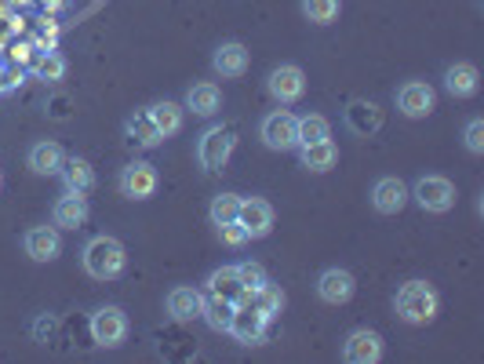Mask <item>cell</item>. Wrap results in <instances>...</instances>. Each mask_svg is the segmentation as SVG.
<instances>
[{
    "label": "cell",
    "mask_w": 484,
    "mask_h": 364,
    "mask_svg": "<svg viewBox=\"0 0 484 364\" xmlns=\"http://www.w3.org/2000/svg\"><path fill=\"white\" fill-rule=\"evenodd\" d=\"M80 266L91 281H117L128 269V251L117 237H95L80 251Z\"/></svg>",
    "instance_id": "6da1fadb"
},
{
    "label": "cell",
    "mask_w": 484,
    "mask_h": 364,
    "mask_svg": "<svg viewBox=\"0 0 484 364\" xmlns=\"http://www.w3.org/2000/svg\"><path fill=\"white\" fill-rule=\"evenodd\" d=\"M157 168L150 160H132L121 168L117 175V190L128 197V201H150L157 194Z\"/></svg>",
    "instance_id": "8992f818"
},
{
    "label": "cell",
    "mask_w": 484,
    "mask_h": 364,
    "mask_svg": "<svg viewBox=\"0 0 484 364\" xmlns=\"http://www.w3.org/2000/svg\"><path fill=\"white\" fill-rule=\"evenodd\" d=\"M233 146H237V128H233V124H215V128H208V132L197 139V160H201V168H205V171H223L226 160H230V153H233Z\"/></svg>",
    "instance_id": "3957f363"
},
{
    "label": "cell",
    "mask_w": 484,
    "mask_h": 364,
    "mask_svg": "<svg viewBox=\"0 0 484 364\" xmlns=\"http://www.w3.org/2000/svg\"><path fill=\"white\" fill-rule=\"evenodd\" d=\"M30 51H33L30 44H19V48H12V62H15V66H19V62H30Z\"/></svg>",
    "instance_id": "f35d334b"
},
{
    "label": "cell",
    "mask_w": 484,
    "mask_h": 364,
    "mask_svg": "<svg viewBox=\"0 0 484 364\" xmlns=\"http://www.w3.org/2000/svg\"><path fill=\"white\" fill-rule=\"evenodd\" d=\"M91 339L99 346H121L128 339V314L121 306H99L91 314Z\"/></svg>",
    "instance_id": "ba28073f"
},
{
    "label": "cell",
    "mask_w": 484,
    "mask_h": 364,
    "mask_svg": "<svg viewBox=\"0 0 484 364\" xmlns=\"http://www.w3.org/2000/svg\"><path fill=\"white\" fill-rule=\"evenodd\" d=\"M339 12H342V0H303V15H306L314 26L335 23Z\"/></svg>",
    "instance_id": "f546056e"
},
{
    "label": "cell",
    "mask_w": 484,
    "mask_h": 364,
    "mask_svg": "<svg viewBox=\"0 0 484 364\" xmlns=\"http://www.w3.org/2000/svg\"><path fill=\"white\" fill-rule=\"evenodd\" d=\"M237 278H241V285L248 292H259L266 285V269L259 262H237Z\"/></svg>",
    "instance_id": "d6a6232c"
},
{
    "label": "cell",
    "mask_w": 484,
    "mask_h": 364,
    "mask_svg": "<svg viewBox=\"0 0 484 364\" xmlns=\"http://www.w3.org/2000/svg\"><path fill=\"white\" fill-rule=\"evenodd\" d=\"M324 139H332V124H328V117H321V114H306V117H299V146L324 142Z\"/></svg>",
    "instance_id": "f1b7e54d"
},
{
    "label": "cell",
    "mask_w": 484,
    "mask_h": 364,
    "mask_svg": "<svg viewBox=\"0 0 484 364\" xmlns=\"http://www.w3.org/2000/svg\"><path fill=\"white\" fill-rule=\"evenodd\" d=\"M55 328H59V321H55V314H41V317L33 321V339H37V342H51V335H55Z\"/></svg>",
    "instance_id": "8d00e7d4"
},
{
    "label": "cell",
    "mask_w": 484,
    "mask_h": 364,
    "mask_svg": "<svg viewBox=\"0 0 484 364\" xmlns=\"http://www.w3.org/2000/svg\"><path fill=\"white\" fill-rule=\"evenodd\" d=\"M266 328H269V317H262L255 306H237L233 310V321H230V335L244 346H259L266 339Z\"/></svg>",
    "instance_id": "5bb4252c"
},
{
    "label": "cell",
    "mask_w": 484,
    "mask_h": 364,
    "mask_svg": "<svg viewBox=\"0 0 484 364\" xmlns=\"http://www.w3.org/2000/svg\"><path fill=\"white\" fill-rule=\"evenodd\" d=\"M477 87H480V73L473 62H455L444 69V91L452 99H470L477 96Z\"/></svg>",
    "instance_id": "ac0fdd59"
},
{
    "label": "cell",
    "mask_w": 484,
    "mask_h": 364,
    "mask_svg": "<svg viewBox=\"0 0 484 364\" xmlns=\"http://www.w3.org/2000/svg\"><path fill=\"white\" fill-rule=\"evenodd\" d=\"M346 124H350L357 135H375V132L382 128V110H379L375 103L357 99V103L346 106Z\"/></svg>",
    "instance_id": "cb8c5ba5"
},
{
    "label": "cell",
    "mask_w": 484,
    "mask_h": 364,
    "mask_svg": "<svg viewBox=\"0 0 484 364\" xmlns=\"http://www.w3.org/2000/svg\"><path fill=\"white\" fill-rule=\"evenodd\" d=\"M208 215H212V223H215V226L233 223V219L241 215V197H237V194H219V197H212Z\"/></svg>",
    "instance_id": "1f68e13d"
},
{
    "label": "cell",
    "mask_w": 484,
    "mask_h": 364,
    "mask_svg": "<svg viewBox=\"0 0 484 364\" xmlns=\"http://www.w3.org/2000/svg\"><path fill=\"white\" fill-rule=\"evenodd\" d=\"M150 117H153L157 132H160L164 139H171V135H178L182 124H186V106H178V103H171V99H160V103L150 106Z\"/></svg>",
    "instance_id": "603a6c76"
},
{
    "label": "cell",
    "mask_w": 484,
    "mask_h": 364,
    "mask_svg": "<svg viewBox=\"0 0 484 364\" xmlns=\"http://www.w3.org/2000/svg\"><path fill=\"white\" fill-rule=\"evenodd\" d=\"M124 132H128V139H132V142H139V146H146V150H153V146H160V142H164V135L157 132V124H153L150 110H135V114L124 121Z\"/></svg>",
    "instance_id": "d4e9b609"
},
{
    "label": "cell",
    "mask_w": 484,
    "mask_h": 364,
    "mask_svg": "<svg viewBox=\"0 0 484 364\" xmlns=\"http://www.w3.org/2000/svg\"><path fill=\"white\" fill-rule=\"evenodd\" d=\"M51 117H55V121H66V117H69V99H66V96H55V99H51Z\"/></svg>",
    "instance_id": "74e56055"
},
{
    "label": "cell",
    "mask_w": 484,
    "mask_h": 364,
    "mask_svg": "<svg viewBox=\"0 0 484 364\" xmlns=\"http://www.w3.org/2000/svg\"><path fill=\"white\" fill-rule=\"evenodd\" d=\"M205 292H208V296H223V299H237V296L244 292V285H241V278H237V266H219V269H212Z\"/></svg>",
    "instance_id": "83f0119b"
},
{
    "label": "cell",
    "mask_w": 484,
    "mask_h": 364,
    "mask_svg": "<svg viewBox=\"0 0 484 364\" xmlns=\"http://www.w3.org/2000/svg\"><path fill=\"white\" fill-rule=\"evenodd\" d=\"M259 139L277 150V153H288V150H299V117L288 114V110H273L262 117L259 124Z\"/></svg>",
    "instance_id": "277c9868"
},
{
    "label": "cell",
    "mask_w": 484,
    "mask_h": 364,
    "mask_svg": "<svg viewBox=\"0 0 484 364\" xmlns=\"http://www.w3.org/2000/svg\"><path fill=\"white\" fill-rule=\"evenodd\" d=\"M266 91H269V96H273L280 106H292V103H299V99L306 96V73H303L299 66H292V62H284V66L269 69Z\"/></svg>",
    "instance_id": "52a82bcc"
},
{
    "label": "cell",
    "mask_w": 484,
    "mask_h": 364,
    "mask_svg": "<svg viewBox=\"0 0 484 364\" xmlns=\"http://www.w3.org/2000/svg\"><path fill=\"white\" fill-rule=\"evenodd\" d=\"M23 248L33 262H55L62 255V233H59V226H33L23 237Z\"/></svg>",
    "instance_id": "4fadbf2b"
},
{
    "label": "cell",
    "mask_w": 484,
    "mask_h": 364,
    "mask_svg": "<svg viewBox=\"0 0 484 364\" xmlns=\"http://www.w3.org/2000/svg\"><path fill=\"white\" fill-rule=\"evenodd\" d=\"M212 69L219 77H244L248 73V48L241 41H226L212 55Z\"/></svg>",
    "instance_id": "d6986e66"
},
{
    "label": "cell",
    "mask_w": 484,
    "mask_h": 364,
    "mask_svg": "<svg viewBox=\"0 0 484 364\" xmlns=\"http://www.w3.org/2000/svg\"><path fill=\"white\" fill-rule=\"evenodd\" d=\"M434 106H437V91H434L426 80H405V84L397 87V110H401L405 117H412V121L430 117Z\"/></svg>",
    "instance_id": "9c48e42d"
},
{
    "label": "cell",
    "mask_w": 484,
    "mask_h": 364,
    "mask_svg": "<svg viewBox=\"0 0 484 364\" xmlns=\"http://www.w3.org/2000/svg\"><path fill=\"white\" fill-rule=\"evenodd\" d=\"M342 360L350 364H375L382 360V335L371 328H353L342 339Z\"/></svg>",
    "instance_id": "8fae6325"
},
{
    "label": "cell",
    "mask_w": 484,
    "mask_h": 364,
    "mask_svg": "<svg viewBox=\"0 0 484 364\" xmlns=\"http://www.w3.org/2000/svg\"><path fill=\"white\" fill-rule=\"evenodd\" d=\"M33 73H37V80H62L66 77V59L59 55V51H41L37 59H33Z\"/></svg>",
    "instance_id": "4dcf8cb0"
},
{
    "label": "cell",
    "mask_w": 484,
    "mask_h": 364,
    "mask_svg": "<svg viewBox=\"0 0 484 364\" xmlns=\"http://www.w3.org/2000/svg\"><path fill=\"white\" fill-rule=\"evenodd\" d=\"M19 84H23V66H15V62L0 66V96H5V91H15Z\"/></svg>",
    "instance_id": "d590c367"
},
{
    "label": "cell",
    "mask_w": 484,
    "mask_h": 364,
    "mask_svg": "<svg viewBox=\"0 0 484 364\" xmlns=\"http://www.w3.org/2000/svg\"><path fill=\"white\" fill-rule=\"evenodd\" d=\"M353 273L350 269H342V266H328V269H321V278H317V296H321V303H328V306H342V303H350L353 299Z\"/></svg>",
    "instance_id": "7c38bea8"
},
{
    "label": "cell",
    "mask_w": 484,
    "mask_h": 364,
    "mask_svg": "<svg viewBox=\"0 0 484 364\" xmlns=\"http://www.w3.org/2000/svg\"><path fill=\"white\" fill-rule=\"evenodd\" d=\"M233 310H237V303H233V299H223V296H208V292H205L201 317L208 321V328H212V332H226V328H230V321H233Z\"/></svg>",
    "instance_id": "4316f807"
},
{
    "label": "cell",
    "mask_w": 484,
    "mask_h": 364,
    "mask_svg": "<svg viewBox=\"0 0 484 364\" xmlns=\"http://www.w3.org/2000/svg\"><path fill=\"white\" fill-rule=\"evenodd\" d=\"M62 160H66V150H62L59 142H51V139L33 142L30 153H26V164H30L33 175H59Z\"/></svg>",
    "instance_id": "ffe728a7"
},
{
    "label": "cell",
    "mask_w": 484,
    "mask_h": 364,
    "mask_svg": "<svg viewBox=\"0 0 484 364\" xmlns=\"http://www.w3.org/2000/svg\"><path fill=\"white\" fill-rule=\"evenodd\" d=\"M394 310L405 324H430L441 310V296L426 281H408V285H401V292L394 299Z\"/></svg>",
    "instance_id": "7a4b0ae2"
},
{
    "label": "cell",
    "mask_w": 484,
    "mask_h": 364,
    "mask_svg": "<svg viewBox=\"0 0 484 364\" xmlns=\"http://www.w3.org/2000/svg\"><path fill=\"white\" fill-rule=\"evenodd\" d=\"M59 178H62V187L73 190V194H91L95 190V168L84 157H66L62 168H59Z\"/></svg>",
    "instance_id": "7402d4cb"
},
{
    "label": "cell",
    "mask_w": 484,
    "mask_h": 364,
    "mask_svg": "<svg viewBox=\"0 0 484 364\" xmlns=\"http://www.w3.org/2000/svg\"><path fill=\"white\" fill-rule=\"evenodd\" d=\"M186 110H193L197 117H215V114L223 110V91H219V84H212V80L193 84V87L186 91Z\"/></svg>",
    "instance_id": "44dd1931"
},
{
    "label": "cell",
    "mask_w": 484,
    "mask_h": 364,
    "mask_svg": "<svg viewBox=\"0 0 484 364\" xmlns=\"http://www.w3.org/2000/svg\"><path fill=\"white\" fill-rule=\"evenodd\" d=\"M215 230H219V241H223V244H230V248H241V244H248V241H251V237H248V230H244L237 219H233V223H223V226H215Z\"/></svg>",
    "instance_id": "e575fe53"
},
{
    "label": "cell",
    "mask_w": 484,
    "mask_h": 364,
    "mask_svg": "<svg viewBox=\"0 0 484 364\" xmlns=\"http://www.w3.org/2000/svg\"><path fill=\"white\" fill-rule=\"evenodd\" d=\"M408 201H412V194L405 187V178H397V175H382L371 187V208L379 215H397V212H405Z\"/></svg>",
    "instance_id": "30bf717a"
},
{
    "label": "cell",
    "mask_w": 484,
    "mask_h": 364,
    "mask_svg": "<svg viewBox=\"0 0 484 364\" xmlns=\"http://www.w3.org/2000/svg\"><path fill=\"white\" fill-rule=\"evenodd\" d=\"M299 160L306 171H332L335 160H339V146L332 139L324 142H310V146H299Z\"/></svg>",
    "instance_id": "484cf974"
},
{
    "label": "cell",
    "mask_w": 484,
    "mask_h": 364,
    "mask_svg": "<svg viewBox=\"0 0 484 364\" xmlns=\"http://www.w3.org/2000/svg\"><path fill=\"white\" fill-rule=\"evenodd\" d=\"M237 223L248 230L251 241H259V237H266V233L273 230V205L262 201V197H241V215H237Z\"/></svg>",
    "instance_id": "9a60e30c"
},
{
    "label": "cell",
    "mask_w": 484,
    "mask_h": 364,
    "mask_svg": "<svg viewBox=\"0 0 484 364\" xmlns=\"http://www.w3.org/2000/svg\"><path fill=\"white\" fill-rule=\"evenodd\" d=\"M87 215H91L87 197H84V194H73V190H66V194L55 201V212H51V219H55L59 230H80V226L87 223Z\"/></svg>",
    "instance_id": "e0dca14e"
},
{
    "label": "cell",
    "mask_w": 484,
    "mask_h": 364,
    "mask_svg": "<svg viewBox=\"0 0 484 364\" xmlns=\"http://www.w3.org/2000/svg\"><path fill=\"white\" fill-rule=\"evenodd\" d=\"M462 142H466L470 153H484V121H480V117H470V121H466Z\"/></svg>",
    "instance_id": "836d02e7"
},
{
    "label": "cell",
    "mask_w": 484,
    "mask_h": 364,
    "mask_svg": "<svg viewBox=\"0 0 484 364\" xmlns=\"http://www.w3.org/2000/svg\"><path fill=\"white\" fill-rule=\"evenodd\" d=\"M408 194L416 197V205L423 212H434V215H444V212L455 208V187H452L444 175H423Z\"/></svg>",
    "instance_id": "5b68a950"
},
{
    "label": "cell",
    "mask_w": 484,
    "mask_h": 364,
    "mask_svg": "<svg viewBox=\"0 0 484 364\" xmlns=\"http://www.w3.org/2000/svg\"><path fill=\"white\" fill-rule=\"evenodd\" d=\"M164 306H168L171 321H178V324L197 321V317H201V306H205V292L193 288V285H178V288L168 292V303H164Z\"/></svg>",
    "instance_id": "2e32d148"
}]
</instances>
